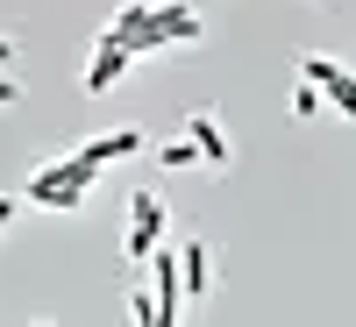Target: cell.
<instances>
[{
	"instance_id": "11",
	"label": "cell",
	"mask_w": 356,
	"mask_h": 327,
	"mask_svg": "<svg viewBox=\"0 0 356 327\" xmlns=\"http://www.w3.org/2000/svg\"><path fill=\"white\" fill-rule=\"evenodd\" d=\"M321 107H328V93H321V85H307V78L292 85V114H300V121H314Z\"/></svg>"
},
{
	"instance_id": "4",
	"label": "cell",
	"mask_w": 356,
	"mask_h": 327,
	"mask_svg": "<svg viewBox=\"0 0 356 327\" xmlns=\"http://www.w3.org/2000/svg\"><path fill=\"white\" fill-rule=\"evenodd\" d=\"M129 65H136V50H129L122 36H107V28H100L93 65H86V93H107V85H122V78H129Z\"/></svg>"
},
{
	"instance_id": "10",
	"label": "cell",
	"mask_w": 356,
	"mask_h": 327,
	"mask_svg": "<svg viewBox=\"0 0 356 327\" xmlns=\"http://www.w3.org/2000/svg\"><path fill=\"white\" fill-rule=\"evenodd\" d=\"M157 157H164L171 171H186V164H207V157H200V142H193V135H171V142H164V150H157Z\"/></svg>"
},
{
	"instance_id": "2",
	"label": "cell",
	"mask_w": 356,
	"mask_h": 327,
	"mask_svg": "<svg viewBox=\"0 0 356 327\" xmlns=\"http://www.w3.org/2000/svg\"><path fill=\"white\" fill-rule=\"evenodd\" d=\"M200 36H207L200 8H186V0H157V22H150V36L136 43V57H157V50H171V43H200Z\"/></svg>"
},
{
	"instance_id": "5",
	"label": "cell",
	"mask_w": 356,
	"mask_h": 327,
	"mask_svg": "<svg viewBox=\"0 0 356 327\" xmlns=\"http://www.w3.org/2000/svg\"><path fill=\"white\" fill-rule=\"evenodd\" d=\"M186 135L200 142L207 171H221V164H228V135H221V121H214V107H193V114H186Z\"/></svg>"
},
{
	"instance_id": "3",
	"label": "cell",
	"mask_w": 356,
	"mask_h": 327,
	"mask_svg": "<svg viewBox=\"0 0 356 327\" xmlns=\"http://www.w3.org/2000/svg\"><path fill=\"white\" fill-rule=\"evenodd\" d=\"M164 242H171V235H164V199L157 192H136L129 199V263H150Z\"/></svg>"
},
{
	"instance_id": "7",
	"label": "cell",
	"mask_w": 356,
	"mask_h": 327,
	"mask_svg": "<svg viewBox=\"0 0 356 327\" xmlns=\"http://www.w3.org/2000/svg\"><path fill=\"white\" fill-rule=\"evenodd\" d=\"M150 22H157V0H129V8H122V15L107 22V36H122V43L136 50L143 36H150Z\"/></svg>"
},
{
	"instance_id": "8",
	"label": "cell",
	"mask_w": 356,
	"mask_h": 327,
	"mask_svg": "<svg viewBox=\"0 0 356 327\" xmlns=\"http://www.w3.org/2000/svg\"><path fill=\"white\" fill-rule=\"evenodd\" d=\"M143 150V128H114V135H93V142H86V164H114V157H136Z\"/></svg>"
},
{
	"instance_id": "12",
	"label": "cell",
	"mask_w": 356,
	"mask_h": 327,
	"mask_svg": "<svg viewBox=\"0 0 356 327\" xmlns=\"http://www.w3.org/2000/svg\"><path fill=\"white\" fill-rule=\"evenodd\" d=\"M328 107H335V114H349V121H356V78H349V72H342V78L328 85Z\"/></svg>"
},
{
	"instance_id": "9",
	"label": "cell",
	"mask_w": 356,
	"mask_h": 327,
	"mask_svg": "<svg viewBox=\"0 0 356 327\" xmlns=\"http://www.w3.org/2000/svg\"><path fill=\"white\" fill-rule=\"evenodd\" d=\"M129 313H136V327H164V306H157V285H129Z\"/></svg>"
},
{
	"instance_id": "6",
	"label": "cell",
	"mask_w": 356,
	"mask_h": 327,
	"mask_svg": "<svg viewBox=\"0 0 356 327\" xmlns=\"http://www.w3.org/2000/svg\"><path fill=\"white\" fill-rule=\"evenodd\" d=\"M178 263H186V292H193V299H207V292H214V249L193 235V242H178Z\"/></svg>"
},
{
	"instance_id": "1",
	"label": "cell",
	"mask_w": 356,
	"mask_h": 327,
	"mask_svg": "<svg viewBox=\"0 0 356 327\" xmlns=\"http://www.w3.org/2000/svg\"><path fill=\"white\" fill-rule=\"evenodd\" d=\"M93 178H100V164H86V157L72 150V157H57V164H36V171H29L22 199H29V206H43V214H79L86 192H93Z\"/></svg>"
},
{
	"instance_id": "13",
	"label": "cell",
	"mask_w": 356,
	"mask_h": 327,
	"mask_svg": "<svg viewBox=\"0 0 356 327\" xmlns=\"http://www.w3.org/2000/svg\"><path fill=\"white\" fill-rule=\"evenodd\" d=\"M29 327H50V320H29Z\"/></svg>"
}]
</instances>
